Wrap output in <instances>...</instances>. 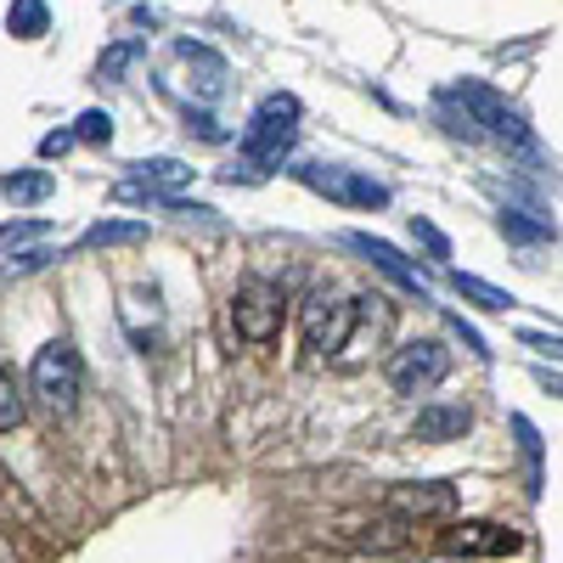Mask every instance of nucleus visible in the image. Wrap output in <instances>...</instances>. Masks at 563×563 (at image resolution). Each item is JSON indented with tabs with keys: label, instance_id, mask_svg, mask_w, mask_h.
I'll return each instance as SVG.
<instances>
[{
	"label": "nucleus",
	"instance_id": "1",
	"mask_svg": "<svg viewBox=\"0 0 563 563\" xmlns=\"http://www.w3.org/2000/svg\"><path fill=\"white\" fill-rule=\"evenodd\" d=\"M299 97H265L260 108H254V119H249V130H243V164L249 169H276L282 158L294 153V141H299Z\"/></svg>",
	"mask_w": 563,
	"mask_h": 563
},
{
	"label": "nucleus",
	"instance_id": "2",
	"mask_svg": "<svg viewBox=\"0 0 563 563\" xmlns=\"http://www.w3.org/2000/svg\"><path fill=\"white\" fill-rule=\"evenodd\" d=\"M445 97H451V102H462V119L474 124L479 135H496V141H512L519 153H536V135L525 130V119L512 113V108L496 97V90H490L485 79H462V85H451V90H445Z\"/></svg>",
	"mask_w": 563,
	"mask_h": 563
},
{
	"label": "nucleus",
	"instance_id": "3",
	"mask_svg": "<svg viewBox=\"0 0 563 563\" xmlns=\"http://www.w3.org/2000/svg\"><path fill=\"white\" fill-rule=\"evenodd\" d=\"M79 384H85V366H79L74 344H45L29 366V389L52 417H68L79 406Z\"/></svg>",
	"mask_w": 563,
	"mask_h": 563
},
{
	"label": "nucleus",
	"instance_id": "4",
	"mask_svg": "<svg viewBox=\"0 0 563 563\" xmlns=\"http://www.w3.org/2000/svg\"><path fill=\"white\" fill-rule=\"evenodd\" d=\"M282 316H288V299H282L276 282L249 276L238 294H231V327H238L243 344H271L282 333Z\"/></svg>",
	"mask_w": 563,
	"mask_h": 563
},
{
	"label": "nucleus",
	"instance_id": "5",
	"mask_svg": "<svg viewBox=\"0 0 563 563\" xmlns=\"http://www.w3.org/2000/svg\"><path fill=\"white\" fill-rule=\"evenodd\" d=\"M361 305L355 299H339V294H316L305 310H299V333H305V355L321 361V355H339L350 344V327H355Z\"/></svg>",
	"mask_w": 563,
	"mask_h": 563
},
{
	"label": "nucleus",
	"instance_id": "6",
	"mask_svg": "<svg viewBox=\"0 0 563 563\" xmlns=\"http://www.w3.org/2000/svg\"><path fill=\"white\" fill-rule=\"evenodd\" d=\"M445 372H451V350L440 339H411L389 355V384L395 395H429L445 384Z\"/></svg>",
	"mask_w": 563,
	"mask_h": 563
},
{
	"label": "nucleus",
	"instance_id": "7",
	"mask_svg": "<svg viewBox=\"0 0 563 563\" xmlns=\"http://www.w3.org/2000/svg\"><path fill=\"white\" fill-rule=\"evenodd\" d=\"M299 180L310 192L333 198L344 209H384L389 203V186L372 180V175H355V169H333V164H299Z\"/></svg>",
	"mask_w": 563,
	"mask_h": 563
},
{
	"label": "nucleus",
	"instance_id": "8",
	"mask_svg": "<svg viewBox=\"0 0 563 563\" xmlns=\"http://www.w3.org/2000/svg\"><path fill=\"white\" fill-rule=\"evenodd\" d=\"M440 547L451 558H512V552H525V536L512 530V525H490V519H462L440 536Z\"/></svg>",
	"mask_w": 563,
	"mask_h": 563
},
{
	"label": "nucleus",
	"instance_id": "9",
	"mask_svg": "<svg viewBox=\"0 0 563 563\" xmlns=\"http://www.w3.org/2000/svg\"><path fill=\"white\" fill-rule=\"evenodd\" d=\"M389 507L400 519H445L456 507V485L451 479H429V485H395L389 490Z\"/></svg>",
	"mask_w": 563,
	"mask_h": 563
},
{
	"label": "nucleus",
	"instance_id": "10",
	"mask_svg": "<svg viewBox=\"0 0 563 563\" xmlns=\"http://www.w3.org/2000/svg\"><path fill=\"white\" fill-rule=\"evenodd\" d=\"M467 422H474V411H467L462 400H434V406L417 411L411 434H417L422 445H445V440H462V434H467Z\"/></svg>",
	"mask_w": 563,
	"mask_h": 563
},
{
	"label": "nucleus",
	"instance_id": "11",
	"mask_svg": "<svg viewBox=\"0 0 563 563\" xmlns=\"http://www.w3.org/2000/svg\"><path fill=\"white\" fill-rule=\"evenodd\" d=\"M350 243H355V249H361V254H366L372 265H378V271H384L389 282H400V288H411V294H422V276L411 271V260H406V254H400L395 243H384V238H366V231H355V238H350Z\"/></svg>",
	"mask_w": 563,
	"mask_h": 563
},
{
	"label": "nucleus",
	"instance_id": "12",
	"mask_svg": "<svg viewBox=\"0 0 563 563\" xmlns=\"http://www.w3.org/2000/svg\"><path fill=\"white\" fill-rule=\"evenodd\" d=\"M130 175H141L135 186L153 198H175L180 186H192V164H180V158H141Z\"/></svg>",
	"mask_w": 563,
	"mask_h": 563
},
{
	"label": "nucleus",
	"instance_id": "13",
	"mask_svg": "<svg viewBox=\"0 0 563 563\" xmlns=\"http://www.w3.org/2000/svg\"><path fill=\"white\" fill-rule=\"evenodd\" d=\"M57 192V175H45V169H12V175H0V198L7 203H45Z\"/></svg>",
	"mask_w": 563,
	"mask_h": 563
},
{
	"label": "nucleus",
	"instance_id": "14",
	"mask_svg": "<svg viewBox=\"0 0 563 563\" xmlns=\"http://www.w3.org/2000/svg\"><path fill=\"white\" fill-rule=\"evenodd\" d=\"M45 29H52V7H45V0H12L7 7V34L12 40H40Z\"/></svg>",
	"mask_w": 563,
	"mask_h": 563
},
{
	"label": "nucleus",
	"instance_id": "15",
	"mask_svg": "<svg viewBox=\"0 0 563 563\" xmlns=\"http://www.w3.org/2000/svg\"><path fill=\"white\" fill-rule=\"evenodd\" d=\"M147 238V220H102V225H90L85 231V249H124V243H141Z\"/></svg>",
	"mask_w": 563,
	"mask_h": 563
},
{
	"label": "nucleus",
	"instance_id": "16",
	"mask_svg": "<svg viewBox=\"0 0 563 563\" xmlns=\"http://www.w3.org/2000/svg\"><path fill=\"white\" fill-rule=\"evenodd\" d=\"M451 288H456L462 299H474V305H485V310H519V305H512V294H507V288H490V282H479V276H467V271H451Z\"/></svg>",
	"mask_w": 563,
	"mask_h": 563
},
{
	"label": "nucleus",
	"instance_id": "17",
	"mask_svg": "<svg viewBox=\"0 0 563 563\" xmlns=\"http://www.w3.org/2000/svg\"><path fill=\"white\" fill-rule=\"evenodd\" d=\"M68 130H74V141H85V147H108L113 141V113L108 108H85Z\"/></svg>",
	"mask_w": 563,
	"mask_h": 563
},
{
	"label": "nucleus",
	"instance_id": "18",
	"mask_svg": "<svg viewBox=\"0 0 563 563\" xmlns=\"http://www.w3.org/2000/svg\"><path fill=\"white\" fill-rule=\"evenodd\" d=\"M18 422H23V389L12 384V372L0 366V434L18 429Z\"/></svg>",
	"mask_w": 563,
	"mask_h": 563
},
{
	"label": "nucleus",
	"instance_id": "19",
	"mask_svg": "<svg viewBox=\"0 0 563 563\" xmlns=\"http://www.w3.org/2000/svg\"><path fill=\"white\" fill-rule=\"evenodd\" d=\"M411 238H417V249H429L434 260H451V238H445L434 220H422V214H417V220H411Z\"/></svg>",
	"mask_w": 563,
	"mask_h": 563
},
{
	"label": "nucleus",
	"instance_id": "20",
	"mask_svg": "<svg viewBox=\"0 0 563 563\" xmlns=\"http://www.w3.org/2000/svg\"><path fill=\"white\" fill-rule=\"evenodd\" d=\"M45 238V220H12V225H0V249H18V243H34Z\"/></svg>",
	"mask_w": 563,
	"mask_h": 563
},
{
	"label": "nucleus",
	"instance_id": "21",
	"mask_svg": "<svg viewBox=\"0 0 563 563\" xmlns=\"http://www.w3.org/2000/svg\"><path fill=\"white\" fill-rule=\"evenodd\" d=\"M135 57H141V40H124V45H113V52L102 57V79H119V74H124Z\"/></svg>",
	"mask_w": 563,
	"mask_h": 563
},
{
	"label": "nucleus",
	"instance_id": "22",
	"mask_svg": "<svg viewBox=\"0 0 563 563\" xmlns=\"http://www.w3.org/2000/svg\"><path fill=\"white\" fill-rule=\"evenodd\" d=\"M361 547H406V519H389V525H372L361 536Z\"/></svg>",
	"mask_w": 563,
	"mask_h": 563
},
{
	"label": "nucleus",
	"instance_id": "23",
	"mask_svg": "<svg viewBox=\"0 0 563 563\" xmlns=\"http://www.w3.org/2000/svg\"><path fill=\"white\" fill-rule=\"evenodd\" d=\"M186 130H192L198 141H225V130H220L209 113H192V108H186Z\"/></svg>",
	"mask_w": 563,
	"mask_h": 563
},
{
	"label": "nucleus",
	"instance_id": "24",
	"mask_svg": "<svg viewBox=\"0 0 563 563\" xmlns=\"http://www.w3.org/2000/svg\"><path fill=\"white\" fill-rule=\"evenodd\" d=\"M68 147H74V130H52V135L40 141V158H63Z\"/></svg>",
	"mask_w": 563,
	"mask_h": 563
}]
</instances>
